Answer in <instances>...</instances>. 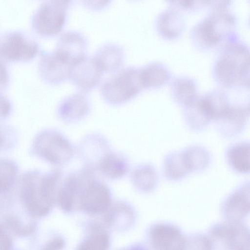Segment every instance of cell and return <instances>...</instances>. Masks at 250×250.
<instances>
[{"mask_svg": "<svg viewBox=\"0 0 250 250\" xmlns=\"http://www.w3.org/2000/svg\"><path fill=\"white\" fill-rule=\"evenodd\" d=\"M213 72L216 80L225 87L249 86V47L238 40L222 47Z\"/></svg>", "mask_w": 250, "mask_h": 250, "instance_id": "3957f363", "label": "cell"}, {"mask_svg": "<svg viewBox=\"0 0 250 250\" xmlns=\"http://www.w3.org/2000/svg\"><path fill=\"white\" fill-rule=\"evenodd\" d=\"M144 88L140 68L128 66L122 68L102 84L101 95L112 105L124 104L136 96Z\"/></svg>", "mask_w": 250, "mask_h": 250, "instance_id": "8992f818", "label": "cell"}, {"mask_svg": "<svg viewBox=\"0 0 250 250\" xmlns=\"http://www.w3.org/2000/svg\"><path fill=\"white\" fill-rule=\"evenodd\" d=\"M19 166L14 160L0 158V203L9 202L17 194Z\"/></svg>", "mask_w": 250, "mask_h": 250, "instance_id": "d6986e66", "label": "cell"}, {"mask_svg": "<svg viewBox=\"0 0 250 250\" xmlns=\"http://www.w3.org/2000/svg\"><path fill=\"white\" fill-rule=\"evenodd\" d=\"M19 134L12 125L0 122V152H7L17 146Z\"/></svg>", "mask_w": 250, "mask_h": 250, "instance_id": "4dcf8cb0", "label": "cell"}, {"mask_svg": "<svg viewBox=\"0 0 250 250\" xmlns=\"http://www.w3.org/2000/svg\"><path fill=\"white\" fill-rule=\"evenodd\" d=\"M71 2L70 0L42 1L31 16L32 31L42 37H50L59 33L65 24Z\"/></svg>", "mask_w": 250, "mask_h": 250, "instance_id": "52a82bcc", "label": "cell"}, {"mask_svg": "<svg viewBox=\"0 0 250 250\" xmlns=\"http://www.w3.org/2000/svg\"><path fill=\"white\" fill-rule=\"evenodd\" d=\"M250 212V181L239 184L223 201L221 212L225 221L242 222Z\"/></svg>", "mask_w": 250, "mask_h": 250, "instance_id": "7c38bea8", "label": "cell"}, {"mask_svg": "<svg viewBox=\"0 0 250 250\" xmlns=\"http://www.w3.org/2000/svg\"><path fill=\"white\" fill-rule=\"evenodd\" d=\"M88 43L86 37L81 32L68 30L59 36L54 51L71 65L86 55Z\"/></svg>", "mask_w": 250, "mask_h": 250, "instance_id": "2e32d148", "label": "cell"}, {"mask_svg": "<svg viewBox=\"0 0 250 250\" xmlns=\"http://www.w3.org/2000/svg\"><path fill=\"white\" fill-rule=\"evenodd\" d=\"M249 115V104L231 103L226 112L215 121L217 131L225 138L238 136L244 130Z\"/></svg>", "mask_w": 250, "mask_h": 250, "instance_id": "9a60e30c", "label": "cell"}, {"mask_svg": "<svg viewBox=\"0 0 250 250\" xmlns=\"http://www.w3.org/2000/svg\"><path fill=\"white\" fill-rule=\"evenodd\" d=\"M75 153V149L69 140L62 132L53 128H45L38 132L29 149L31 157L54 166L68 164Z\"/></svg>", "mask_w": 250, "mask_h": 250, "instance_id": "5b68a950", "label": "cell"}, {"mask_svg": "<svg viewBox=\"0 0 250 250\" xmlns=\"http://www.w3.org/2000/svg\"><path fill=\"white\" fill-rule=\"evenodd\" d=\"M183 16L177 11L170 7L161 12L157 21V28L164 37L173 39L179 36L185 27Z\"/></svg>", "mask_w": 250, "mask_h": 250, "instance_id": "603a6c76", "label": "cell"}, {"mask_svg": "<svg viewBox=\"0 0 250 250\" xmlns=\"http://www.w3.org/2000/svg\"><path fill=\"white\" fill-rule=\"evenodd\" d=\"M208 236L212 250H250L249 229L242 222L215 223L209 229Z\"/></svg>", "mask_w": 250, "mask_h": 250, "instance_id": "9c48e42d", "label": "cell"}, {"mask_svg": "<svg viewBox=\"0 0 250 250\" xmlns=\"http://www.w3.org/2000/svg\"><path fill=\"white\" fill-rule=\"evenodd\" d=\"M103 73L93 56L86 55L71 65L68 78L81 91L86 92L98 85Z\"/></svg>", "mask_w": 250, "mask_h": 250, "instance_id": "4fadbf2b", "label": "cell"}, {"mask_svg": "<svg viewBox=\"0 0 250 250\" xmlns=\"http://www.w3.org/2000/svg\"><path fill=\"white\" fill-rule=\"evenodd\" d=\"M40 51L38 42L23 30L5 31L0 34V60L5 62H26Z\"/></svg>", "mask_w": 250, "mask_h": 250, "instance_id": "ba28073f", "label": "cell"}, {"mask_svg": "<svg viewBox=\"0 0 250 250\" xmlns=\"http://www.w3.org/2000/svg\"><path fill=\"white\" fill-rule=\"evenodd\" d=\"M162 170L165 178L170 181H180L190 173L181 151H173L166 155Z\"/></svg>", "mask_w": 250, "mask_h": 250, "instance_id": "83f0119b", "label": "cell"}, {"mask_svg": "<svg viewBox=\"0 0 250 250\" xmlns=\"http://www.w3.org/2000/svg\"><path fill=\"white\" fill-rule=\"evenodd\" d=\"M249 142H239L230 145L225 152V158L230 168L240 174H249L250 169Z\"/></svg>", "mask_w": 250, "mask_h": 250, "instance_id": "44dd1931", "label": "cell"}, {"mask_svg": "<svg viewBox=\"0 0 250 250\" xmlns=\"http://www.w3.org/2000/svg\"><path fill=\"white\" fill-rule=\"evenodd\" d=\"M183 108L186 124L193 131L200 132L204 130L212 121L201 95H198Z\"/></svg>", "mask_w": 250, "mask_h": 250, "instance_id": "ffe728a7", "label": "cell"}, {"mask_svg": "<svg viewBox=\"0 0 250 250\" xmlns=\"http://www.w3.org/2000/svg\"><path fill=\"white\" fill-rule=\"evenodd\" d=\"M12 105L11 101L3 93L0 92V122H2L11 114Z\"/></svg>", "mask_w": 250, "mask_h": 250, "instance_id": "d6a6232c", "label": "cell"}, {"mask_svg": "<svg viewBox=\"0 0 250 250\" xmlns=\"http://www.w3.org/2000/svg\"><path fill=\"white\" fill-rule=\"evenodd\" d=\"M95 174L83 171L76 176L71 184L75 209L92 215L106 212L111 202L109 187Z\"/></svg>", "mask_w": 250, "mask_h": 250, "instance_id": "277c9868", "label": "cell"}, {"mask_svg": "<svg viewBox=\"0 0 250 250\" xmlns=\"http://www.w3.org/2000/svg\"><path fill=\"white\" fill-rule=\"evenodd\" d=\"M91 103L85 92L81 91L64 98L57 108L59 119L66 123H75L84 118L89 113Z\"/></svg>", "mask_w": 250, "mask_h": 250, "instance_id": "e0dca14e", "label": "cell"}, {"mask_svg": "<svg viewBox=\"0 0 250 250\" xmlns=\"http://www.w3.org/2000/svg\"><path fill=\"white\" fill-rule=\"evenodd\" d=\"M10 83V74L6 62L0 60V92L6 90Z\"/></svg>", "mask_w": 250, "mask_h": 250, "instance_id": "836d02e7", "label": "cell"}, {"mask_svg": "<svg viewBox=\"0 0 250 250\" xmlns=\"http://www.w3.org/2000/svg\"><path fill=\"white\" fill-rule=\"evenodd\" d=\"M229 2L212 3V11L193 27L191 38L197 47L203 49L223 47L237 40L234 30L235 17L227 9Z\"/></svg>", "mask_w": 250, "mask_h": 250, "instance_id": "7a4b0ae2", "label": "cell"}, {"mask_svg": "<svg viewBox=\"0 0 250 250\" xmlns=\"http://www.w3.org/2000/svg\"><path fill=\"white\" fill-rule=\"evenodd\" d=\"M124 250H148L147 248L141 245H137L132 246L129 249Z\"/></svg>", "mask_w": 250, "mask_h": 250, "instance_id": "8d00e7d4", "label": "cell"}, {"mask_svg": "<svg viewBox=\"0 0 250 250\" xmlns=\"http://www.w3.org/2000/svg\"><path fill=\"white\" fill-rule=\"evenodd\" d=\"M83 3L87 7L93 9H100L106 6L110 2V1H83Z\"/></svg>", "mask_w": 250, "mask_h": 250, "instance_id": "d590c367", "label": "cell"}, {"mask_svg": "<svg viewBox=\"0 0 250 250\" xmlns=\"http://www.w3.org/2000/svg\"><path fill=\"white\" fill-rule=\"evenodd\" d=\"M103 73H115L123 66L125 53L123 47L114 42L100 46L92 56Z\"/></svg>", "mask_w": 250, "mask_h": 250, "instance_id": "ac0fdd59", "label": "cell"}, {"mask_svg": "<svg viewBox=\"0 0 250 250\" xmlns=\"http://www.w3.org/2000/svg\"><path fill=\"white\" fill-rule=\"evenodd\" d=\"M111 150L106 138L100 133H92L81 140L77 151L83 167L96 173L102 162Z\"/></svg>", "mask_w": 250, "mask_h": 250, "instance_id": "30bf717a", "label": "cell"}, {"mask_svg": "<svg viewBox=\"0 0 250 250\" xmlns=\"http://www.w3.org/2000/svg\"><path fill=\"white\" fill-rule=\"evenodd\" d=\"M201 96L212 120L220 118L231 104L227 94L221 90H211Z\"/></svg>", "mask_w": 250, "mask_h": 250, "instance_id": "f1b7e54d", "label": "cell"}, {"mask_svg": "<svg viewBox=\"0 0 250 250\" xmlns=\"http://www.w3.org/2000/svg\"><path fill=\"white\" fill-rule=\"evenodd\" d=\"M64 245V241L61 237L54 238L49 242L45 248V250H60Z\"/></svg>", "mask_w": 250, "mask_h": 250, "instance_id": "e575fe53", "label": "cell"}, {"mask_svg": "<svg viewBox=\"0 0 250 250\" xmlns=\"http://www.w3.org/2000/svg\"><path fill=\"white\" fill-rule=\"evenodd\" d=\"M148 239L153 250H185L187 235L175 225L159 222L149 228Z\"/></svg>", "mask_w": 250, "mask_h": 250, "instance_id": "8fae6325", "label": "cell"}, {"mask_svg": "<svg viewBox=\"0 0 250 250\" xmlns=\"http://www.w3.org/2000/svg\"><path fill=\"white\" fill-rule=\"evenodd\" d=\"M62 176L59 168L47 172L25 171L19 176L17 194L28 211L37 215H45L56 203Z\"/></svg>", "mask_w": 250, "mask_h": 250, "instance_id": "6da1fadb", "label": "cell"}, {"mask_svg": "<svg viewBox=\"0 0 250 250\" xmlns=\"http://www.w3.org/2000/svg\"><path fill=\"white\" fill-rule=\"evenodd\" d=\"M71 65L56 52L42 51L38 63L41 79L47 84H58L68 78Z\"/></svg>", "mask_w": 250, "mask_h": 250, "instance_id": "5bb4252c", "label": "cell"}, {"mask_svg": "<svg viewBox=\"0 0 250 250\" xmlns=\"http://www.w3.org/2000/svg\"><path fill=\"white\" fill-rule=\"evenodd\" d=\"M133 187L138 191L147 193L155 189L159 177L155 167L150 163H143L136 166L131 174Z\"/></svg>", "mask_w": 250, "mask_h": 250, "instance_id": "7402d4cb", "label": "cell"}, {"mask_svg": "<svg viewBox=\"0 0 250 250\" xmlns=\"http://www.w3.org/2000/svg\"><path fill=\"white\" fill-rule=\"evenodd\" d=\"M139 68L144 88H157L166 83L170 78L169 70L162 63L150 62Z\"/></svg>", "mask_w": 250, "mask_h": 250, "instance_id": "484cf974", "label": "cell"}, {"mask_svg": "<svg viewBox=\"0 0 250 250\" xmlns=\"http://www.w3.org/2000/svg\"><path fill=\"white\" fill-rule=\"evenodd\" d=\"M185 250H212L208 236L201 233L187 235Z\"/></svg>", "mask_w": 250, "mask_h": 250, "instance_id": "1f68e13d", "label": "cell"}, {"mask_svg": "<svg viewBox=\"0 0 250 250\" xmlns=\"http://www.w3.org/2000/svg\"><path fill=\"white\" fill-rule=\"evenodd\" d=\"M181 152L189 172H201L206 169L210 164V154L202 146H188Z\"/></svg>", "mask_w": 250, "mask_h": 250, "instance_id": "4316f807", "label": "cell"}, {"mask_svg": "<svg viewBox=\"0 0 250 250\" xmlns=\"http://www.w3.org/2000/svg\"><path fill=\"white\" fill-rule=\"evenodd\" d=\"M109 238L106 232L96 228L82 242L77 250H107Z\"/></svg>", "mask_w": 250, "mask_h": 250, "instance_id": "f546056e", "label": "cell"}, {"mask_svg": "<svg viewBox=\"0 0 250 250\" xmlns=\"http://www.w3.org/2000/svg\"><path fill=\"white\" fill-rule=\"evenodd\" d=\"M129 170V163L122 154L111 150L100 165L98 172L110 180L125 177Z\"/></svg>", "mask_w": 250, "mask_h": 250, "instance_id": "cb8c5ba5", "label": "cell"}, {"mask_svg": "<svg viewBox=\"0 0 250 250\" xmlns=\"http://www.w3.org/2000/svg\"><path fill=\"white\" fill-rule=\"evenodd\" d=\"M171 93L175 101L183 107L198 95L196 83L187 76L175 77L171 83Z\"/></svg>", "mask_w": 250, "mask_h": 250, "instance_id": "d4e9b609", "label": "cell"}]
</instances>
